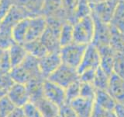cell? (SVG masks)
Masks as SVG:
<instances>
[{"instance_id":"13","label":"cell","mask_w":124,"mask_h":117,"mask_svg":"<svg viewBox=\"0 0 124 117\" xmlns=\"http://www.w3.org/2000/svg\"><path fill=\"white\" fill-rule=\"evenodd\" d=\"M13 5L20 8L30 18L42 16L44 0H12Z\"/></svg>"},{"instance_id":"22","label":"cell","mask_w":124,"mask_h":117,"mask_svg":"<svg viewBox=\"0 0 124 117\" xmlns=\"http://www.w3.org/2000/svg\"><path fill=\"white\" fill-rule=\"evenodd\" d=\"M111 27L110 46L115 52L124 54V33L119 31L115 27Z\"/></svg>"},{"instance_id":"21","label":"cell","mask_w":124,"mask_h":117,"mask_svg":"<svg viewBox=\"0 0 124 117\" xmlns=\"http://www.w3.org/2000/svg\"><path fill=\"white\" fill-rule=\"evenodd\" d=\"M109 25L124 33V1L119 0Z\"/></svg>"},{"instance_id":"20","label":"cell","mask_w":124,"mask_h":117,"mask_svg":"<svg viewBox=\"0 0 124 117\" xmlns=\"http://www.w3.org/2000/svg\"><path fill=\"white\" fill-rule=\"evenodd\" d=\"M29 23L30 18H26L16 23V25L13 28V38L15 43L19 45L24 44Z\"/></svg>"},{"instance_id":"11","label":"cell","mask_w":124,"mask_h":117,"mask_svg":"<svg viewBox=\"0 0 124 117\" xmlns=\"http://www.w3.org/2000/svg\"><path fill=\"white\" fill-rule=\"evenodd\" d=\"M16 107L23 108L30 101V96L25 84L15 83L6 94Z\"/></svg>"},{"instance_id":"19","label":"cell","mask_w":124,"mask_h":117,"mask_svg":"<svg viewBox=\"0 0 124 117\" xmlns=\"http://www.w3.org/2000/svg\"><path fill=\"white\" fill-rule=\"evenodd\" d=\"M23 45L27 53L30 56L38 58V59H40V58H43L49 53L48 51L45 48V46L42 44L40 39L26 42Z\"/></svg>"},{"instance_id":"15","label":"cell","mask_w":124,"mask_h":117,"mask_svg":"<svg viewBox=\"0 0 124 117\" xmlns=\"http://www.w3.org/2000/svg\"><path fill=\"white\" fill-rule=\"evenodd\" d=\"M70 105L78 117H91L93 111V100L83 97L74 99Z\"/></svg>"},{"instance_id":"10","label":"cell","mask_w":124,"mask_h":117,"mask_svg":"<svg viewBox=\"0 0 124 117\" xmlns=\"http://www.w3.org/2000/svg\"><path fill=\"white\" fill-rule=\"evenodd\" d=\"M46 27V20L44 16H38L36 17L30 18V23L26 35L24 44L40 39Z\"/></svg>"},{"instance_id":"16","label":"cell","mask_w":124,"mask_h":117,"mask_svg":"<svg viewBox=\"0 0 124 117\" xmlns=\"http://www.w3.org/2000/svg\"><path fill=\"white\" fill-rule=\"evenodd\" d=\"M32 103L37 107L43 117H57L59 115L60 108L48 100L44 95L32 101Z\"/></svg>"},{"instance_id":"32","label":"cell","mask_w":124,"mask_h":117,"mask_svg":"<svg viewBox=\"0 0 124 117\" xmlns=\"http://www.w3.org/2000/svg\"><path fill=\"white\" fill-rule=\"evenodd\" d=\"M102 107L99 106V105L95 104V107L93 108L92 117H116L113 113Z\"/></svg>"},{"instance_id":"6","label":"cell","mask_w":124,"mask_h":117,"mask_svg":"<svg viewBox=\"0 0 124 117\" xmlns=\"http://www.w3.org/2000/svg\"><path fill=\"white\" fill-rule=\"evenodd\" d=\"M100 65V56L98 49L92 44L87 46L81 64L77 69L79 76L87 69H97Z\"/></svg>"},{"instance_id":"9","label":"cell","mask_w":124,"mask_h":117,"mask_svg":"<svg viewBox=\"0 0 124 117\" xmlns=\"http://www.w3.org/2000/svg\"><path fill=\"white\" fill-rule=\"evenodd\" d=\"M118 2H110L103 0L102 2L95 4H89L91 7L92 13L97 16L101 20L109 23L114 14V12Z\"/></svg>"},{"instance_id":"5","label":"cell","mask_w":124,"mask_h":117,"mask_svg":"<svg viewBox=\"0 0 124 117\" xmlns=\"http://www.w3.org/2000/svg\"><path fill=\"white\" fill-rule=\"evenodd\" d=\"M91 16L94 21V36L92 44L96 48L110 45L111 27L109 23H106L91 12Z\"/></svg>"},{"instance_id":"38","label":"cell","mask_w":124,"mask_h":117,"mask_svg":"<svg viewBox=\"0 0 124 117\" xmlns=\"http://www.w3.org/2000/svg\"><path fill=\"white\" fill-rule=\"evenodd\" d=\"M5 95H6V92H4L2 91H0V99L2 98V97H4Z\"/></svg>"},{"instance_id":"35","label":"cell","mask_w":124,"mask_h":117,"mask_svg":"<svg viewBox=\"0 0 124 117\" xmlns=\"http://www.w3.org/2000/svg\"><path fill=\"white\" fill-rule=\"evenodd\" d=\"M96 70L97 69H93L85 70V71H84L80 75V80L83 81L84 83H88V82H90L92 80H94Z\"/></svg>"},{"instance_id":"3","label":"cell","mask_w":124,"mask_h":117,"mask_svg":"<svg viewBox=\"0 0 124 117\" xmlns=\"http://www.w3.org/2000/svg\"><path fill=\"white\" fill-rule=\"evenodd\" d=\"M87 46L86 45L72 42L66 46L61 47L59 53L62 63L78 69L82 60Z\"/></svg>"},{"instance_id":"2","label":"cell","mask_w":124,"mask_h":117,"mask_svg":"<svg viewBox=\"0 0 124 117\" xmlns=\"http://www.w3.org/2000/svg\"><path fill=\"white\" fill-rule=\"evenodd\" d=\"M94 36V21L91 15L79 20L74 24L73 42L88 45Z\"/></svg>"},{"instance_id":"4","label":"cell","mask_w":124,"mask_h":117,"mask_svg":"<svg viewBox=\"0 0 124 117\" xmlns=\"http://www.w3.org/2000/svg\"><path fill=\"white\" fill-rule=\"evenodd\" d=\"M46 80L51 81L65 89L74 82L79 80L80 76L77 71V69L61 63L59 67Z\"/></svg>"},{"instance_id":"40","label":"cell","mask_w":124,"mask_h":117,"mask_svg":"<svg viewBox=\"0 0 124 117\" xmlns=\"http://www.w3.org/2000/svg\"><path fill=\"white\" fill-rule=\"evenodd\" d=\"M123 1H124V0H123Z\"/></svg>"},{"instance_id":"25","label":"cell","mask_w":124,"mask_h":117,"mask_svg":"<svg viewBox=\"0 0 124 117\" xmlns=\"http://www.w3.org/2000/svg\"><path fill=\"white\" fill-rule=\"evenodd\" d=\"M97 105L108 110H111L115 107V102L113 99H112V97L103 90L99 89L97 91Z\"/></svg>"},{"instance_id":"18","label":"cell","mask_w":124,"mask_h":117,"mask_svg":"<svg viewBox=\"0 0 124 117\" xmlns=\"http://www.w3.org/2000/svg\"><path fill=\"white\" fill-rule=\"evenodd\" d=\"M10 58V62L12 66V69L20 65L23 61L28 55L26 49L23 45H19L17 43H14L10 48L8 49Z\"/></svg>"},{"instance_id":"12","label":"cell","mask_w":124,"mask_h":117,"mask_svg":"<svg viewBox=\"0 0 124 117\" xmlns=\"http://www.w3.org/2000/svg\"><path fill=\"white\" fill-rule=\"evenodd\" d=\"M42 16L44 17H55L64 22L68 21V17L62 6V0H44Z\"/></svg>"},{"instance_id":"28","label":"cell","mask_w":124,"mask_h":117,"mask_svg":"<svg viewBox=\"0 0 124 117\" xmlns=\"http://www.w3.org/2000/svg\"><path fill=\"white\" fill-rule=\"evenodd\" d=\"M79 0H62V6L68 17V21L71 22L75 13L76 8L78 5Z\"/></svg>"},{"instance_id":"39","label":"cell","mask_w":124,"mask_h":117,"mask_svg":"<svg viewBox=\"0 0 124 117\" xmlns=\"http://www.w3.org/2000/svg\"><path fill=\"white\" fill-rule=\"evenodd\" d=\"M106 1H110V2H119V0H106Z\"/></svg>"},{"instance_id":"7","label":"cell","mask_w":124,"mask_h":117,"mask_svg":"<svg viewBox=\"0 0 124 117\" xmlns=\"http://www.w3.org/2000/svg\"><path fill=\"white\" fill-rule=\"evenodd\" d=\"M62 61L59 52H51L39 59V67L45 80L51 75L61 65Z\"/></svg>"},{"instance_id":"17","label":"cell","mask_w":124,"mask_h":117,"mask_svg":"<svg viewBox=\"0 0 124 117\" xmlns=\"http://www.w3.org/2000/svg\"><path fill=\"white\" fill-rule=\"evenodd\" d=\"M109 93L119 101H124V80L116 73L111 74V80L108 83Z\"/></svg>"},{"instance_id":"30","label":"cell","mask_w":124,"mask_h":117,"mask_svg":"<svg viewBox=\"0 0 124 117\" xmlns=\"http://www.w3.org/2000/svg\"><path fill=\"white\" fill-rule=\"evenodd\" d=\"M15 84L12 79L9 72H5L0 70V91H2L7 94L8 91Z\"/></svg>"},{"instance_id":"23","label":"cell","mask_w":124,"mask_h":117,"mask_svg":"<svg viewBox=\"0 0 124 117\" xmlns=\"http://www.w3.org/2000/svg\"><path fill=\"white\" fill-rule=\"evenodd\" d=\"M73 30L74 25L69 21L63 23L60 34V45L61 47L66 46L73 42Z\"/></svg>"},{"instance_id":"29","label":"cell","mask_w":124,"mask_h":117,"mask_svg":"<svg viewBox=\"0 0 124 117\" xmlns=\"http://www.w3.org/2000/svg\"><path fill=\"white\" fill-rule=\"evenodd\" d=\"M113 69L116 75L124 80V54L116 52L113 61Z\"/></svg>"},{"instance_id":"14","label":"cell","mask_w":124,"mask_h":117,"mask_svg":"<svg viewBox=\"0 0 124 117\" xmlns=\"http://www.w3.org/2000/svg\"><path fill=\"white\" fill-rule=\"evenodd\" d=\"M100 56V65L101 69L106 73L108 76L112 74L113 69V61L116 52L112 49L110 45L102 46L97 48Z\"/></svg>"},{"instance_id":"24","label":"cell","mask_w":124,"mask_h":117,"mask_svg":"<svg viewBox=\"0 0 124 117\" xmlns=\"http://www.w3.org/2000/svg\"><path fill=\"white\" fill-rule=\"evenodd\" d=\"M81 84L80 80L70 84L65 88V104L70 105L71 101L80 96Z\"/></svg>"},{"instance_id":"34","label":"cell","mask_w":124,"mask_h":117,"mask_svg":"<svg viewBox=\"0 0 124 117\" xmlns=\"http://www.w3.org/2000/svg\"><path fill=\"white\" fill-rule=\"evenodd\" d=\"M59 113L61 117H78L71 105L68 104H64L60 107Z\"/></svg>"},{"instance_id":"26","label":"cell","mask_w":124,"mask_h":117,"mask_svg":"<svg viewBox=\"0 0 124 117\" xmlns=\"http://www.w3.org/2000/svg\"><path fill=\"white\" fill-rule=\"evenodd\" d=\"M94 82L95 87L98 88V89L99 90H103L104 91L108 87L109 81L108 80V75L101 69L100 66L96 70Z\"/></svg>"},{"instance_id":"36","label":"cell","mask_w":124,"mask_h":117,"mask_svg":"<svg viewBox=\"0 0 124 117\" xmlns=\"http://www.w3.org/2000/svg\"><path fill=\"white\" fill-rule=\"evenodd\" d=\"M7 117H25L22 108H16L15 110L11 112Z\"/></svg>"},{"instance_id":"33","label":"cell","mask_w":124,"mask_h":117,"mask_svg":"<svg viewBox=\"0 0 124 117\" xmlns=\"http://www.w3.org/2000/svg\"><path fill=\"white\" fill-rule=\"evenodd\" d=\"M80 96L93 100V98L95 96L94 90H93L92 87L88 83H84L83 82L82 84H81Z\"/></svg>"},{"instance_id":"31","label":"cell","mask_w":124,"mask_h":117,"mask_svg":"<svg viewBox=\"0 0 124 117\" xmlns=\"http://www.w3.org/2000/svg\"><path fill=\"white\" fill-rule=\"evenodd\" d=\"M22 108L25 117H43L37 107L31 101L26 103Z\"/></svg>"},{"instance_id":"27","label":"cell","mask_w":124,"mask_h":117,"mask_svg":"<svg viewBox=\"0 0 124 117\" xmlns=\"http://www.w3.org/2000/svg\"><path fill=\"white\" fill-rule=\"evenodd\" d=\"M16 108L10 99L5 95L0 99V117H7Z\"/></svg>"},{"instance_id":"1","label":"cell","mask_w":124,"mask_h":117,"mask_svg":"<svg viewBox=\"0 0 124 117\" xmlns=\"http://www.w3.org/2000/svg\"><path fill=\"white\" fill-rule=\"evenodd\" d=\"M46 27L40 40L49 53L59 52L61 50L60 34L64 21L55 17H45Z\"/></svg>"},{"instance_id":"8","label":"cell","mask_w":124,"mask_h":117,"mask_svg":"<svg viewBox=\"0 0 124 117\" xmlns=\"http://www.w3.org/2000/svg\"><path fill=\"white\" fill-rule=\"evenodd\" d=\"M44 96L58 107L65 104V89L48 80H45L43 85Z\"/></svg>"},{"instance_id":"37","label":"cell","mask_w":124,"mask_h":117,"mask_svg":"<svg viewBox=\"0 0 124 117\" xmlns=\"http://www.w3.org/2000/svg\"><path fill=\"white\" fill-rule=\"evenodd\" d=\"M5 51H6V50H4V49H0V61H1V59H2V56H3L4 52H5Z\"/></svg>"}]
</instances>
